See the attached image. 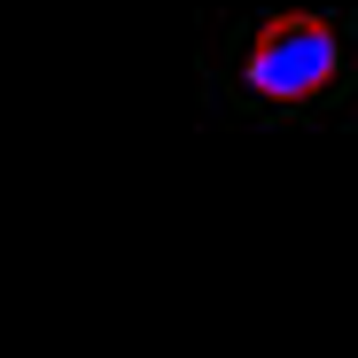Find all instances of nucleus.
<instances>
[{
  "mask_svg": "<svg viewBox=\"0 0 358 358\" xmlns=\"http://www.w3.org/2000/svg\"><path fill=\"white\" fill-rule=\"evenodd\" d=\"M335 71H343V31H335L327 16H304V8L257 24L250 55H242V86H250L257 101H273V109L320 101V94L335 86Z\"/></svg>",
  "mask_w": 358,
  "mask_h": 358,
  "instance_id": "f257e3e1",
  "label": "nucleus"
}]
</instances>
